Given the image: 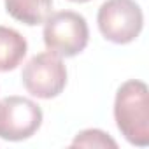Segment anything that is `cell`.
Listing matches in <instances>:
<instances>
[{
  "label": "cell",
  "mask_w": 149,
  "mask_h": 149,
  "mask_svg": "<svg viewBox=\"0 0 149 149\" xmlns=\"http://www.w3.org/2000/svg\"><path fill=\"white\" fill-rule=\"evenodd\" d=\"M114 119L121 135L137 147L149 146V91L146 83H123L114 98Z\"/></svg>",
  "instance_id": "6da1fadb"
},
{
  "label": "cell",
  "mask_w": 149,
  "mask_h": 149,
  "mask_svg": "<svg viewBox=\"0 0 149 149\" xmlns=\"http://www.w3.org/2000/svg\"><path fill=\"white\" fill-rule=\"evenodd\" d=\"M42 37L51 53L72 58L86 49L90 28L83 14L74 11H60L49 14V18L44 21Z\"/></svg>",
  "instance_id": "7a4b0ae2"
},
{
  "label": "cell",
  "mask_w": 149,
  "mask_h": 149,
  "mask_svg": "<svg viewBox=\"0 0 149 149\" xmlns=\"http://www.w3.org/2000/svg\"><path fill=\"white\" fill-rule=\"evenodd\" d=\"M21 83L25 90L37 98H54L67 86V67L61 56L46 51L28 60L21 72Z\"/></svg>",
  "instance_id": "3957f363"
},
{
  "label": "cell",
  "mask_w": 149,
  "mask_h": 149,
  "mask_svg": "<svg viewBox=\"0 0 149 149\" xmlns=\"http://www.w3.org/2000/svg\"><path fill=\"white\" fill-rule=\"evenodd\" d=\"M100 33L114 44L135 40L144 25V14L135 0H107L98 9Z\"/></svg>",
  "instance_id": "277c9868"
},
{
  "label": "cell",
  "mask_w": 149,
  "mask_h": 149,
  "mask_svg": "<svg viewBox=\"0 0 149 149\" xmlns=\"http://www.w3.org/2000/svg\"><path fill=\"white\" fill-rule=\"evenodd\" d=\"M42 125V109L25 97L0 100V139L19 142L30 139Z\"/></svg>",
  "instance_id": "5b68a950"
},
{
  "label": "cell",
  "mask_w": 149,
  "mask_h": 149,
  "mask_svg": "<svg viewBox=\"0 0 149 149\" xmlns=\"http://www.w3.org/2000/svg\"><path fill=\"white\" fill-rule=\"evenodd\" d=\"M28 44L14 28L0 25V72L14 70L26 56Z\"/></svg>",
  "instance_id": "8992f818"
},
{
  "label": "cell",
  "mask_w": 149,
  "mask_h": 149,
  "mask_svg": "<svg viewBox=\"0 0 149 149\" xmlns=\"http://www.w3.org/2000/svg\"><path fill=\"white\" fill-rule=\"evenodd\" d=\"M53 9V0H6V11L16 21L28 26L44 23Z\"/></svg>",
  "instance_id": "52a82bcc"
},
{
  "label": "cell",
  "mask_w": 149,
  "mask_h": 149,
  "mask_svg": "<svg viewBox=\"0 0 149 149\" xmlns=\"http://www.w3.org/2000/svg\"><path fill=\"white\" fill-rule=\"evenodd\" d=\"M72 147H112L116 149L118 144L114 139L109 137V133L97 130V128H90V130H83L81 133L76 135V139L70 144Z\"/></svg>",
  "instance_id": "ba28073f"
},
{
  "label": "cell",
  "mask_w": 149,
  "mask_h": 149,
  "mask_svg": "<svg viewBox=\"0 0 149 149\" xmlns=\"http://www.w3.org/2000/svg\"><path fill=\"white\" fill-rule=\"evenodd\" d=\"M70 2H79V4H84V2H90V0H70Z\"/></svg>",
  "instance_id": "9c48e42d"
}]
</instances>
